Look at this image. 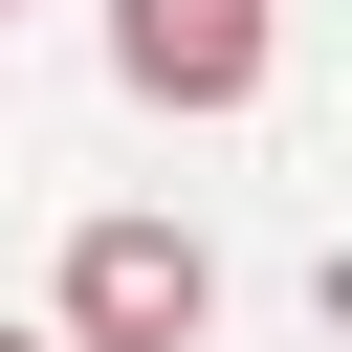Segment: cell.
<instances>
[{"label": "cell", "mask_w": 352, "mask_h": 352, "mask_svg": "<svg viewBox=\"0 0 352 352\" xmlns=\"http://www.w3.org/2000/svg\"><path fill=\"white\" fill-rule=\"evenodd\" d=\"M264 44H286V0H110V88L132 110H264Z\"/></svg>", "instance_id": "2"}, {"label": "cell", "mask_w": 352, "mask_h": 352, "mask_svg": "<svg viewBox=\"0 0 352 352\" xmlns=\"http://www.w3.org/2000/svg\"><path fill=\"white\" fill-rule=\"evenodd\" d=\"M0 352H66V330H0Z\"/></svg>", "instance_id": "3"}, {"label": "cell", "mask_w": 352, "mask_h": 352, "mask_svg": "<svg viewBox=\"0 0 352 352\" xmlns=\"http://www.w3.org/2000/svg\"><path fill=\"white\" fill-rule=\"evenodd\" d=\"M220 330V242L198 220H88L66 242V352H198Z\"/></svg>", "instance_id": "1"}]
</instances>
